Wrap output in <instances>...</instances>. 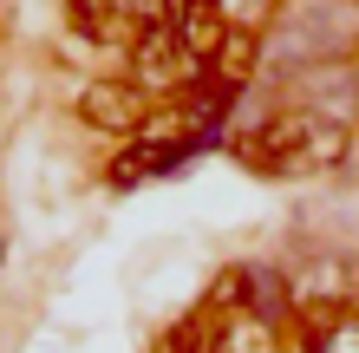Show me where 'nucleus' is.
I'll return each instance as SVG.
<instances>
[{"instance_id":"nucleus-1","label":"nucleus","mask_w":359,"mask_h":353,"mask_svg":"<svg viewBox=\"0 0 359 353\" xmlns=\"http://www.w3.org/2000/svg\"><path fill=\"white\" fill-rule=\"evenodd\" d=\"M346 144L353 131L333 112H274L262 124H248L229 151L262 177H313V171H333L346 157Z\"/></svg>"},{"instance_id":"nucleus-2","label":"nucleus","mask_w":359,"mask_h":353,"mask_svg":"<svg viewBox=\"0 0 359 353\" xmlns=\"http://www.w3.org/2000/svg\"><path fill=\"white\" fill-rule=\"evenodd\" d=\"M131 79L144 92H196L203 79V53L170 27L163 13H144L131 33Z\"/></svg>"},{"instance_id":"nucleus-3","label":"nucleus","mask_w":359,"mask_h":353,"mask_svg":"<svg viewBox=\"0 0 359 353\" xmlns=\"http://www.w3.org/2000/svg\"><path fill=\"white\" fill-rule=\"evenodd\" d=\"M79 124H92V131H124V138H137L144 124V86L137 79H118V72H104L92 79L86 92H79Z\"/></svg>"},{"instance_id":"nucleus-4","label":"nucleus","mask_w":359,"mask_h":353,"mask_svg":"<svg viewBox=\"0 0 359 353\" xmlns=\"http://www.w3.org/2000/svg\"><path fill=\"white\" fill-rule=\"evenodd\" d=\"M183 157H189V144H177V138H163V131H151V124H144V131H137V138H131V144H124V151L111 157V171H104V177H111L118 190H131V183L170 177Z\"/></svg>"},{"instance_id":"nucleus-5","label":"nucleus","mask_w":359,"mask_h":353,"mask_svg":"<svg viewBox=\"0 0 359 353\" xmlns=\"http://www.w3.org/2000/svg\"><path fill=\"white\" fill-rule=\"evenodd\" d=\"M216 314H222V307L203 301L196 314H183L170 334L157 340V353H229V340H236V334H229V321H216Z\"/></svg>"},{"instance_id":"nucleus-6","label":"nucleus","mask_w":359,"mask_h":353,"mask_svg":"<svg viewBox=\"0 0 359 353\" xmlns=\"http://www.w3.org/2000/svg\"><path fill=\"white\" fill-rule=\"evenodd\" d=\"M203 72L242 92V86H248V72H255V27H236V20H229V39L209 53V66H203Z\"/></svg>"},{"instance_id":"nucleus-7","label":"nucleus","mask_w":359,"mask_h":353,"mask_svg":"<svg viewBox=\"0 0 359 353\" xmlns=\"http://www.w3.org/2000/svg\"><path fill=\"white\" fill-rule=\"evenodd\" d=\"M301 353H359V314H320L301 321Z\"/></svg>"},{"instance_id":"nucleus-8","label":"nucleus","mask_w":359,"mask_h":353,"mask_svg":"<svg viewBox=\"0 0 359 353\" xmlns=\"http://www.w3.org/2000/svg\"><path fill=\"white\" fill-rule=\"evenodd\" d=\"M66 7H72V20H79L92 39H124V33H137V27H124V20H118V0H66Z\"/></svg>"}]
</instances>
